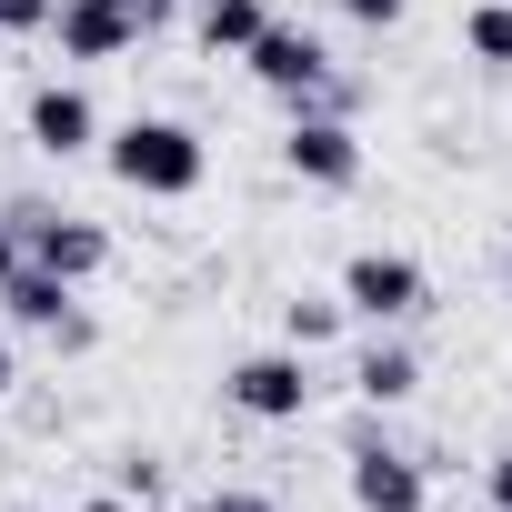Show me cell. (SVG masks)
Returning a JSON list of instances; mask_svg holds the SVG:
<instances>
[{
	"mask_svg": "<svg viewBox=\"0 0 512 512\" xmlns=\"http://www.w3.org/2000/svg\"><path fill=\"white\" fill-rule=\"evenodd\" d=\"M352 392H362V402H382V412H392V402H412V392H422V362H412V352H402V342H372V352H362V362H352Z\"/></svg>",
	"mask_w": 512,
	"mask_h": 512,
	"instance_id": "11",
	"label": "cell"
},
{
	"mask_svg": "<svg viewBox=\"0 0 512 512\" xmlns=\"http://www.w3.org/2000/svg\"><path fill=\"white\" fill-rule=\"evenodd\" d=\"M241 61H251V81H262V91H282L292 111H302V101L332 81V51H322L312 31H292V21H262V41H251Z\"/></svg>",
	"mask_w": 512,
	"mask_h": 512,
	"instance_id": "6",
	"label": "cell"
},
{
	"mask_svg": "<svg viewBox=\"0 0 512 512\" xmlns=\"http://www.w3.org/2000/svg\"><path fill=\"white\" fill-rule=\"evenodd\" d=\"M51 31H61V61H121L141 41V11L131 0H61Z\"/></svg>",
	"mask_w": 512,
	"mask_h": 512,
	"instance_id": "7",
	"label": "cell"
},
{
	"mask_svg": "<svg viewBox=\"0 0 512 512\" xmlns=\"http://www.w3.org/2000/svg\"><path fill=\"white\" fill-rule=\"evenodd\" d=\"M81 512H141V502H131V492H91Z\"/></svg>",
	"mask_w": 512,
	"mask_h": 512,
	"instance_id": "20",
	"label": "cell"
},
{
	"mask_svg": "<svg viewBox=\"0 0 512 512\" xmlns=\"http://www.w3.org/2000/svg\"><path fill=\"white\" fill-rule=\"evenodd\" d=\"M131 11H141V31H151V21H161V11H171V0H131Z\"/></svg>",
	"mask_w": 512,
	"mask_h": 512,
	"instance_id": "21",
	"label": "cell"
},
{
	"mask_svg": "<svg viewBox=\"0 0 512 512\" xmlns=\"http://www.w3.org/2000/svg\"><path fill=\"white\" fill-rule=\"evenodd\" d=\"M352 502H362V512H422L432 492H422V462H402V452L362 442V452H352Z\"/></svg>",
	"mask_w": 512,
	"mask_h": 512,
	"instance_id": "9",
	"label": "cell"
},
{
	"mask_svg": "<svg viewBox=\"0 0 512 512\" xmlns=\"http://www.w3.org/2000/svg\"><path fill=\"white\" fill-rule=\"evenodd\" d=\"M11 231H21V262L61 272L71 292L111 262V231H101V221H81V211H11Z\"/></svg>",
	"mask_w": 512,
	"mask_h": 512,
	"instance_id": "3",
	"label": "cell"
},
{
	"mask_svg": "<svg viewBox=\"0 0 512 512\" xmlns=\"http://www.w3.org/2000/svg\"><path fill=\"white\" fill-rule=\"evenodd\" d=\"M221 402L231 412H251V422H302L312 412V352H251V362H231L221 372Z\"/></svg>",
	"mask_w": 512,
	"mask_h": 512,
	"instance_id": "2",
	"label": "cell"
},
{
	"mask_svg": "<svg viewBox=\"0 0 512 512\" xmlns=\"http://www.w3.org/2000/svg\"><path fill=\"white\" fill-rule=\"evenodd\" d=\"M402 11H412V0H342V21H362V31H392Z\"/></svg>",
	"mask_w": 512,
	"mask_h": 512,
	"instance_id": "17",
	"label": "cell"
},
{
	"mask_svg": "<svg viewBox=\"0 0 512 512\" xmlns=\"http://www.w3.org/2000/svg\"><path fill=\"white\" fill-rule=\"evenodd\" d=\"M61 0H0V41H21V31H51Z\"/></svg>",
	"mask_w": 512,
	"mask_h": 512,
	"instance_id": "15",
	"label": "cell"
},
{
	"mask_svg": "<svg viewBox=\"0 0 512 512\" xmlns=\"http://www.w3.org/2000/svg\"><path fill=\"white\" fill-rule=\"evenodd\" d=\"M201 512H282L272 492H241V482H221V492H201Z\"/></svg>",
	"mask_w": 512,
	"mask_h": 512,
	"instance_id": "16",
	"label": "cell"
},
{
	"mask_svg": "<svg viewBox=\"0 0 512 512\" xmlns=\"http://www.w3.org/2000/svg\"><path fill=\"white\" fill-rule=\"evenodd\" d=\"M11 382H21V372H11V342H0V392H11Z\"/></svg>",
	"mask_w": 512,
	"mask_h": 512,
	"instance_id": "22",
	"label": "cell"
},
{
	"mask_svg": "<svg viewBox=\"0 0 512 512\" xmlns=\"http://www.w3.org/2000/svg\"><path fill=\"white\" fill-rule=\"evenodd\" d=\"M342 322H352L342 292H292V302H282V342H292V352H322Z\"/></svg>",
	"mask_w": 512,
	"mask_h": 512,
	"instance_id": "12",
	"label": "cell"
},
{
	"mask_svg": "<svg viewBox=\"0 0 512 512\" xmlns=\"http://www.w3.org/2000/svg\"><path fill=\"white\" fill-rule=\"evenodd\" d=\"M201 171H211V151H201V131H191V121L141 111V121H121V131H111V181H121V191H141V201H191V191H201Z\"/></svg>",
	"mask_w": 512,
	"mask_h": 512,
	"instance_id": "1",
	"label": "cell"
},
{
	"mask_svg": "<svg viewBox=\"0 0 512 512\" xmlns=\"http://www.w3.org/2000/svg\"><path fill=\"white\" fill-rule=\"evenodd\" d=\"M462 41H472V61H492V71H512V0H482V11L462 21Z\"/></svg>",
	"mask_w": 512,
	"mask_h": 512,
	"instance_id": "14",
	"label": "cell"
},
{
	"mask_svg": "<svg viewBox=\"0 0 512 512\" xmlns=\"http://www.w3.org/2000/svg\"><path fill=\"white\" fill-rule=\"evenodd\" d=\"M262 21H272L262 0H201V41H211V51H231V61L262 41Z\"/></svg>",
	"mask_w": 512,
	"mask_h": 512,
	"instance_id": "13",
	"label": "cell"
},
{
	"mask_svg": "<svg viewBox=\"0 0 512 512\" xmlns=\"http://www.w3.org/2000/svg\"><path fill=\"white\" fill-rule=\"evenodd\" d=\"M282 161H292V181H312V191H352V181H362V131H352L342 111H292Z\"/></svg>",
	"mask_w": 512,
	"mask_h": 512,
	"instance_id": "5",
	"label": "cell"
},
{
	"mask_svg": "<svg viewBox=\"0 0 512 512\" xmlns=\"http://www.w3.org/2000/svg\"><path fill=\"white\" fill-rule=\"evenodd\" d=\"M11 272H21V231L0 221V282H11Z\"/></svg>",
	"mask_w": 512,
	"mask_h": 512,
	"instance_id": "19",
	"label": "cell"
},
{
	"mask_svg": "<svg viewBox=\"0 0 512 512\" xmlns=\"http://www.w3.org/2000/svg\"><path fill=\"white\" fill-rule=\"evenodd\" d=\"M492 512H512V452H492Z\"/></svg>",
	"mask_w": 512,
	"mask_h": 512,
	"instance_id": "18",
	"label": "cell"
},
{
	"mask_svg": "<svg viewBox=\"0 0 512 512\" xmlns=\"http://www.w3.org/2000/svg\"><path fill=\"white\" fill-rule=\"evenodd\" d=\"M422 302H432V272L412 262V251H352L342 312H362V322H412Z\"/></svg>",
	"mask_w": 512,
	"mask_h": 512,
	"instance_id": "4",
	"label": "cell"
},
{
	"mask_svg": "<svg viewBox=\"0 0 512 512\" xmlns=\"http://www.w3.org/2000/svg\"><path fill=\"white\" fill-rule=\"evenodd\" d=\"M0 312H11L21 332H61V322H71V282L41 272V262H21L11 282H0Z\"/></svg>",
	"mask_w": 512,
	"mask_h": 512,
	"instance_id": "10",
	"label": "cell"
},
{
	"mask_svg": "<svg viewBox=\"0 0 512 512\" xmlns=\"http://www.w3.org/2000/svg\"><path fill=\"white\" fill-rule=\"evenodd\" d=\"M101 141V111H91V91L81 81H41L31 91V151H51V161H81Z\"/></svg>",
	"mask_w": 512,
	"mask_h": 512,
	"instance_id": "8",
	"label": "cell"
},
{
	"mask_svg": "<svg viewBox=\"0 0 512 512\" xmlns=\"http://www.w3.org/2000/svg\"><path fill=\"white\" fill-rule=\"evenodd\" d=\"M11 512H41V502H11Z\"/></svg>",
	"mask_w": 512,
	"mask_h": 512,
	"instance_id": "23",
	"label": "cell"
}]
</instances>
